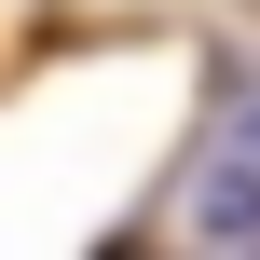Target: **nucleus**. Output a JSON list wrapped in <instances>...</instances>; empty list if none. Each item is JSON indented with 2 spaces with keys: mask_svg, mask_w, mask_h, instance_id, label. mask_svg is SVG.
<instances>
[{
  "mask_svg": "<svg viewBox=\"0 0 260 260\" xmlns=\"http://www.w3.org/2000/svg\"><path fill=\"white\" fill-rule=\"evenodd\" d=\"M178 233L260 260V55H219V82H206L192 178H178Z\"/></svg>",
  "mask_w": 260,
  "mask_h": 260,
  "instance_id": "1",
  "label": "nucleus"
}]
</instances>
